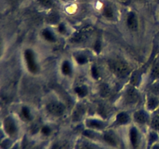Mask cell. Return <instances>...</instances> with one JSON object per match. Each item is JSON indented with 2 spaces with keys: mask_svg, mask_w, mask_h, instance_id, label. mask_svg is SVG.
Returning a JSON list of instances; mask_svg holds the SVG:
<instances>
[{
  "mask_svg": "<svg viewBox=\"0 0 159 149\" xmlns=\"http://www.w3.org/2000/svg\"><path fill=\"white\" fill-rule=\"evenodd\" d=\"M75 59H76V61H77L79 65H85V64L88 61L87 57H85V55H82V54L76 56Z\"/></svg>",
  "mask_w": 159,
  "mask_h": 149,
  "instance_id": "22",
  "label": "cell"
},
{
  "mask_svg": "<svg viewBox=\"0 0 159 149\" xmlns=\"http://www.w3.org/2000/svg\"><path fill=\"white\" fill-rule=\"evenodd\" d=\"M47 110L51 114L54 115V116H61L64 113H65V107L61 102H50L47 106Z\"/></svg>",
  "mask_w": 159,
  "mask_h": 149,
  "instance_id": "2",
  "label": "cell"
},
{
  "mask_svg": "<svg viewBox=\"0 0 159 149\" xmlns=\"http://www.w3.org/2000/svg\"><path fill=\"white\" fill-rule=\"evenodd\" d=\"M120 1H126V0H120Z\"/></svg>",
  "mask_w": 159,
  "mask_h": 149,
  "instance_id": "40",
  "label": "cell"
},
{
  "mask_svg": "<svg viewBox=\"0 0 159 149\" xmlns=\"http://www.w3.org/2000/svg\"><path fill=\"white\" fill-rule=\"evenodd\" d=\"M153 149H159V145H155V147H153Z\"/></svg>",
  "mask_w": 159,
  "mask_h": 149,
  "instance_id": "36",
  "label": "cell"
},
{
  "mask_svg": "<svg viewBox=\"0 0 159 149\" xmlns=\"http://www.w3.org/2000/svg\"><path fill=\"white\" fill-rule=\"evenodd\" d=\"M129 121V116L124 112L118 113L116 116V123L119 124H126Z\"/></svg>",
  "mask_w": 159,
  "mask_h": 149,
  "instance_id": "14",
  "label": "cell"
},
{
  "mask_svg": "<svg viewBox=\"0 0 159 149\" xmlns=\"http://www.w3.org/2000/svg\"><path fill=\"white\" fill-rule=\"evenodd\" d=\"M130 141H131V144L132 145H133V147H134V148L138 147V130H137L135 128H132L131 130H130Z\"/></svg>",
  "mask_w": 159,
  "mask_h": 149,
  "instance_id": "13",
  "label": "cell"
},
{
  "mask_svg": "<svg viewBox=\"0 0 159 149\" xmlns=\"http://www.w3.org/2000/svg\"><path fill=\"white\" fill-rule=\"evenodd\" d=\"M138 24H139L138 23V18L136 12H133V11L129 12L127 16V26L129 28V29L135 32V31L138 30Z\"/></svg>",
  "mask_w": 159,
  "mask_h": 149,
  "instance_id": "5",
  "label": "cell"
},
{
  "mask_svg": "<svg viewBox=\"0 0 159 149\" xmlns=\"http://www.w3.org/2000/svg\"><path fill=\"white\" fill-rule=\"evenodd\" d=\"M155 2H158V3H159V0H155Z\"/></svg>",
  "mask_w": 159,
  "mask_h": 149,
  "instance_id": "38",
  "label": "cell"
},
{
  "mask_svg": "<svg viewBox=\"0 0 159 149\" xmlns=\"http://www.w3.org/2000/svg\"><path fill=\"white\" fill-rule=\"evenodd\" d=\"M92 74H93V77L95 78V79H98L99 77V73L98 71L97 68L95 66H93L92 68Z\"/></svg>",
  "mask_w": 159,
  "mask_h": 149,
  "instance_id": "27",
  "label": "cell"
},
{
  "mask_svg": "<svg viewBox=\"0 0 159 149\" xmlns=\"http://www.w3.org/2000/svg\"><path fill=\"white\" fill-rule=\"evenodd\" d=\"M141 82V75L138 72H134L131 76V83L134 85H138Z\"/></svg>",
  "mask_w": 159,
  "mask_h": 149,
  "instance_id": "21",
  "label": "cell"
},
{
  "mask_svg": "<svg viewBox=\"0 0 159 149\" xmlns=\"http://www.w3.org/2000/svg\"><path fill=\"white\" fill-rule=\"evenodd\" d=\"M151 76L154 79H159V61L153 64L151 70Z\"/></svg>",
  "mask_w": 159,
  "mask_h": 149,
  "instance_id": "17",
  "label": "cell"
},
{
  "mask_svg": "<svg viewBox=\"0 0 159 149\" xmlns=\"http://www.w3.org/2000/svg\"><path fill=\"white\" fill-rule=\"evenodd\" d=\"M34 149H41V148H40V147H36V148H34Z\"/></svg>",
  "mask_w": 159,
  "mask_h": 149,
  "instance_id": "39",
  "label": "cell"
},
{
  "mask_svg": "<svg viewBox=\"0 0 159 149\" xmlns=\"http://www.w3.org/2000/svg\"><path fill=\"white\" fill-rule=\"evenodd\" d=\"M61 71L65 75H69L71 73V67L68 61H65L61 65Z\"/></svg>",
  "mask_w": 159,
  "mask_h": 149,
  "instance_id": "20",
  "label": "cell"
},
{
  "mask_svg": "<svg viewBox=\"0 0 159 149\" xmlns=\"http://www.w3.org/2000/svg\"><path fill=\"white\" fill-rule=\"evenodd\" d=\"M152 126L155 130H159V116H155L152 119Z\"/></svg>",
  "mask_w": 159,
  "mask_h": 149,
  "instance_id": "23",
  "label": "cell"
},
{
  "mask_svg": "<svg viewBox=\"0 0 159 149\" xmlns=\"http://www.w3.org/2000/svg\"><path fill=\"white\" fill-rule=\"evenodd\" d=\"M61 1H63V2H68V1H70V0H61Z\"/></svg>",
  "mask_w": 159,
  "mask_h": 149,
  "instance_id": "37",
  "label": "cell"
},
{
  "mask_svg": "<svg viewBox=\"0 0 159 149\" xmlns=\"http://www.w3.org/2000/svg\"><path fill=\"white\" fill-rule=\"evenodd\" d=\"M111 71L119 77H125L130 73V67L126 62L120 60H112L109 62Z\"/></svg>",
  "mask_w": 159,
  "mask_h": 149,
  "instance_id": "1",
  "label": "cell"
},
{
  "mask_svg": "<svg viewBox=\"0 0 159 149\" xmlns=\"http://www.w3.org/2000/svg\"><path fill=\"white\" fill-rule=\"evenodd\" d=\"M41 131L42 133H43V134L49 135L50 133H51V129H50V127H48V126H44V127L42 128Z\"/></svg>",
  "mask_w": 159,
  "mask_h": 149,
  "instance_id": "29",
  "label": "cell"
},
{
  "mask_svg": "<svg viewBox=\"0 0 159 149\" xmlns=\"http://www.w3.org/2000/svg\"><path fill=\"white\" fill-rule=\"evenodd\" d=\"M90 32H91V29L89 28H85V29H81L77 34L73 36L71 38V41L75 42V43H82V42L85 41L90 35Z\"/></svg>",
  "mask_w": 159,
  "mask_h": 149,
  "instance_id": "6",
  "label": "cell"
},
{
  "mask_svg": "<svg viewBox=\"0 0 159 149\" xmlns=\"http://www.w3.org/2000/svg\"><path fill=\"white\" fill-rule=\"evenodd\" d=\"M42 35L44 37V39H46L48 41L50 42H54L55 41V37H54V34H52L51 30H49L48 29H44L42 30Z\"/></svg>",
  "mask_w": 159,
  "mask_h": 149,
  "instance_id": "18",
  "label": "cell"
},
{
  "mask_svg": "<svg viewBox=\"0 0 159 149\" xmlns=\"http://www.w3.org/2000/svg\"><path fill=\"white\" fill-rule=\"evenodd\" d=\"M134 120L137 123L141 124H144L148 121L147 114L143 110H139V111L135 112V113L134 114Z\"/></svg>",
  "mask_w": 159,
  "mask_h": 149,
  "instance_id": "9",
  "label": "cell"
},
{
  "mask_svg": "<svg viewBox=\"0 0 159 149\" xmlns=\"http://www.w3.org/2000/svg\"><path fill=\"white\" fill-rule=\"evenodd\" d=\"M153 92L154 93H159V85H156L155 87H153Z\"/></svg>",
  "mask_w": 159,
  "mask_h": 149,
  "instance_id": "32",
  "label": "cell"
},
{
  "mask_svg": "<svg viewBox=\"0 0 159 149\" xmlns=\"http://www.w3.org/2000/svg\"><path fill=\"white\" fill-rule=\"evenodd\" d=\"M52 149H60L59 148V147H58V145H54L53 146V147H52Z\"/></svg>",
  "mask_w": 159,
  "mask_h": 149,
  "instance_id": "34",
  "label": "cell"
},
{
  "mask_svg": "<svg viewBox=\"0 0 159 149\" xmlns=\"http://www.w3.org/2000/svg\"><path fill=\"white\" fill-rule=\"evenodd\" d=\"M109 91H110V89H109L108 86H107V85L103 84V85H101V87H100V93H101V95H102V96H107V95H108Z\"/></svg>",
  "mask_w": 159,
  "mask_h": 149,
  "instance_id": "25",
  "label": "cell"
},
{
  "mask_svg": "<svg viewBox=\"0 0 159 149\" xmlns=\"http://www.w3.org/2000/svg\"><path fill=\"white\" fill-rule=\"evenodd\" d=\"M75 92L76 94L79 96V97H85L87 94H88V89L84 85H81V86H78L75 88Z\"/></svg>",
  "mask_w": 159,
  "mask_h": 149,
  "instance_id": "19",
  "label": "cell"
},
{
  "mask_svg": "<svg viewBox=\"0 0 159 149\" xmlns=\"http://www.w3.org/2000/svg\"><path fill=\"white\" fill-rule=\"evenodd\" d=\"M19 0H8V2L10 3H16V2H17Z\"/></svg>",
  "mask_w": 159,
  "mask_h": 149,
  "instance_id": "33",
  "label": "cell"
},
{
  "mask_svg": "<svg viewBox=\"0 0 159 149\" xmlns=\"http://www.w3.org/2000/svg\"><path fill=\"white\" fill-rule=\"evenodd\" d=\"M102 16H103L104 18L109 20H114L115 15H116L113 6H112L111 4H109V3L106 4L105 6L102 7Z\"/></svg>",
  "mask_w": 159,
  "mask_h": 149,
  "instance_id": "8",
  "label": "cell"
},
{
  "mask_svg": "<svg viewBox=\"0 0 159 149\" xmlns=\"http://www.w3.org/2000/svg\"><path fill=\"white\" fill-rule=\"evenodd\" d=\"M124 99L128 105H134L137 103L139 99V93L134 87H129L125 93Z\"/></svg>",
  "mask_w": 159,
  "mask_h": 149,
  "instance_id": "4",
  "label": "cell"
},
{
  "mask_svg": "<svg viewBox=\"0 0 159 149\" xmlns=\"http://www.w3.org/2000/svg\"><path fill=\"white\" fill-rule=\"evenodd\" d=\"M134 1L138 2H144L145 0H134Z\"/></svg>",
  "mask_w": 159,
  "mask_h": 149,
  "instance_id": "35",
  "label": "cell"
},
{
  "mask_svg": "<svg viewBox=\"0 0 159 149\" xmlns=\"http://www.w3.org/2000/svg\"><path fill=\"white\" fill-rule=\"evenodd\" d=\"M148 108L150 110H155L159 106V99L156 96H151L148 99Z\"/></svg>",
  "mask_w": 159,
  "mask_h": 149,
  "instance_id": "12",
  "label": "cell"
},
{
  "mask_svg": "<svg viewBox=\"0 0 159 149\" xmlns=\"http://www.w3.org/2000/svg\"><path fill=\"white\" fill-rule=\"evenodd\" d=\"M104 141L109 144V145L111 146H116V138L111 133H105L103 137Z\"/></svg>",
  "mask_w": 159,
  "mask_h": 149,
  "instance_id": "16",
  "label": "cell"
},
{
  "mask_svg": "<svg viewBox=\"0 0 159 149\" xmlns=\"http://www.w3.org/2000/svg\"><path fill=\"white\" fill-rule=\"evenodd\" d=\"M82 113H83V109L82 106H79L74 112V116H75V117H80Z\"/></svg>",
  "mask_w": 159,
  "mask_h": 149,
  "instance_id": "26",
  "label": "cell"
},
{
  "mask_svg": "<svg viewBox=\"0 0 159 149\" xmlns=\"http://www.w3.org/2000/svg\"><path fill=\"white\" fill-rule=\"evenodd\" d=\"M22 113H23V116H24L26 120H30V112L29 109H28L27 107H23V109H22Z\"/></svg>",
  "mask_w": 159,
  "mask_h": 149,
  "instance_id": "24",
  "label": "cell"
},
{
  "mask_svg": "<svg viewBox=\"0 0 159 149\" xmlns=\"http://www.w3.org/2000/svg\"><path fill=\"white\" fill-rule=\"evenodd\" d=\"M157 138H158V137H157L156 133H154V132L151 133L150 137H149V139H150L151 142H154V141H155L157 140Z\"/></svg>",
  "mask_w": 159,
  "mask_h": 149,
  "instance_id": "30",
  "label": "cell"
},
{
  "mask_svg": "<svg viewBox=\"0 0 159 149\" xmlns=\"http://www.w3.org/2000/svg\"><path fill=\"white\" fill-rule=\"evenodd\" d=\"M37 3L44 9H50L54 7V0H37Z\"/></svg>",
  "mask_w": 159,
  "mask_h": 149,
  "instance_id": "15",
  "label": "cell"
},
{
  "mask_svg": "<svg viewBox=\"0 0 159 149\" xmlns=\"http://www.w3.org/2000/svg\"><path fill=\"white\" fill-rule=\"evenodd\" d=\"M24 57L26 59V65H27L28 69L30 72L36 73L37 71V65L34 58V54L31 50L27 49L24 52Z\"/></svg>",
  "mask_w": 159,
  "mask_h": 149,
  "instance_id": "3",
  "label": "cell"
},
{
  "mask_svg": "<svg viewBox=\"0 0 159 149\" xmlns=\"http://www.w3.org/2000/svg\"><path fill=\"white\" fill-rule=\"evenodd\" d=\"M47 20L51 24H56L60 20V15L57 11H52L48 14L47 17Z\"/></svg>",
  "mask_w": 159,
  "mask_h": 149,
  "instance_id": "11",
  "label": "cell"
},
{
  "mask_svg": "<svg viewBox=\"0 0 159 149\" xmlns=\"http://www.w3.org/2000/svg\"><path fill=\"white\" fill-rule=\"evenodd\" d=\"M86 125L92 129H102L104 127V124L98 120L89 119L86 120Z\"/></svg>",
  "mask_w": 159,
  "mask_h": 149,
  "instance_id": "10",
  "label": "cell"
},
{
  "mask_svg": "<svg viewBox=\"0 0 159 149\" xmlns=\"http://www.w3.org/2000/svg\"><path fill=\"white\" fill-rule=\"evenodd\" d=\"M57 29H58V31L61 34H65L66 33V27H65V25L64 23H60L58 25Z\"/></svg>",
  "mask_w": 159,
  "mask_h": 149,
  "instance_id": "28",
  "label": "cell"
},
{
  "mask_svg": "<svg viewBox=\"0 0 159 149\" xmlns=\"http://www.w3.org/2000/svg\"><path fill=\"white\" fill-rule=\"evenodd\" d=\"M4 127L6 129V131L10 136H15L17 132L16 125L13 120L10 117H7L4 121Z\"/></svg>",
  "mask_w": 159,
  "mask_h": 149,
  "instance_id": "7",
  "label": "cell"
},
{
  "mask_svg": "<svg viewBox=\"0 0 159 149\" xmlns=\"http://www.w3.org/2000/svg\"><path fill=\"white\" fill-rule=\"evenodd\" d=\"M94 48H95V50L97 51V52L100 51L101 43H100V41H99V40H98V41L96 42V43H95V45H94Z\"/></svg>",
  "mask_w": 159,
  "mask_h": 149,
  "instance_id": "31",
  "label": "cell"
}]
</instances>
